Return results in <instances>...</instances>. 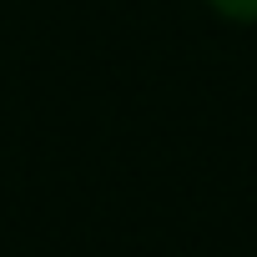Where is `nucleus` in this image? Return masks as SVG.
<instances>
[{"label": "nucleus", "instance_id": "f257e3e1", "mask_svg": "<svg viewBox=\"0 0 257 257\" xmlns=\"http://www.w3.org/2000/svg\"><path fill=\"white\" fill-rule=\"evenodd\" d=\"M207 11L232 26H257V0H207Z\"/></svg>", "mask_w": 257, "mask_h": 257}]
</instances>
